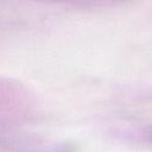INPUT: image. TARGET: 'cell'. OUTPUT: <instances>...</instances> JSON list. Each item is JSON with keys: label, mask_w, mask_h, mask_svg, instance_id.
Instances as JSON below:
<instances>
[{"label": "cell", "mask_w": 152, "mask_h": 152, "mask_svg": "<svg viewBox=\"0 0 152 152\" xmlns=\"http://www.w3.org/2000/svg\"><path fill=\"white\" fill-rule=\"evenodd\" d=\"M27 108V96L18 86L0 81V121L21 118Z\"/></svg>", "instance_id": "cell-1"}]
</instances>
